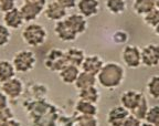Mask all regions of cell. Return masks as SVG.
<instances>
[{"instance_id":"1","label":"cell","mask_w":159,"mask_h":126,"mask_svg":"<svg viewBox=\"0 0 159 126\" xmlns=\"http://www.w3.org/2000/svg\"><path fill=\"white\" fill-rule=\"evenodd\" d=\"M125 80V69L117 62H107L97 74V83L106 90H114Z\"/></svg>"},{"instance_id":"2","label":"cell","mask_w":159,"mask_h":126,"mask_svg":"<svg viewBox=\"0 0 159 126\" xmlns=\"http://www.w3.org/2000/svg\"><path fill=\"white\" fill-rule=\"evenodd\" d=\"M21 38L25 44L30 47H40L47 41L48 31L40 23L30 22L22 29Z\"/></svg>"},{"instance_id":"3","label":"cell","mask_w":159,"mask_h":126,"mask_svg":"<svg viewBox=\"0 0 159 126\" xmlns=\"http://www.w3.org/2000/svg\"><path fill=\"white\" fill-rule=\"evenodd\" d=\"M11 62L18 73H28L34 69L37 58L32 51L21 50L19 52H16Z\"/></svg>"},{"instance_id":"4","label":"cell","mask_w":159,"mask_h":126,"mask_svg":"<svg viewBox=\"0 0 159 126\" xmlns=\"http://www.w3.org/2000/svg\"><path fill=\"white\" fill-rule=\"evenodd\" d=\"M43 63L49 71L57 72V73H59L65 65L69 64L66 55H65V51H62L60 49L49 50L45 54L44 59H43Z\"/></svg>"},{"instance_id":"5","label":"cell","mask_w":159,"mask_h":126,"mask_svg":"<svg viewBox=\"0 0 159 126\" xmlns=\"http://www.w3.org/2000/svg\"><path fill=\"white\" fill-rule=\"evenodd\" d=\"M120 59L128 69H137L142 65V49L137 45H126L122 50Z\"/></svg>"},{"instance_id":"6","label":"cell","mask_w":159,"mask_h":126,"mask_svg":"<svg viewBox=\"0 0 159 126\" xmlns=\"http://www.w3.org/2000/svg\"><path fill=\"white\" fill-rule=\"evenodd\" d=\"M142 64L147 68L159 65V45L149 43L142 49Z\"/></svg>"},{"instance_id":"7","label":"cell","mask_w":159,"mask_h":126,"mask_svg":"<svg viewBox=\"0 0 159 126\" xmlns=\"http://www.w3.org/2000/svg\"><path fill=\"white\" fill-rule=\"evenodd\" d=\"M0 90L3 92L8 96V99L16 100L23 93L25 90V85H23L22 81L19 77H12L9 81H6L1 83L0 85Z\"/></svg>"},{"instance_id":"8","label":"cell","mask_w":159,"mask_h":126,"mask_svg":"<svg viewBox=\"0 0 159 126\" xmlns=\"http://www.w3.org/2000/svg\"><path fill=\"white\" fill-rule=\"evenodd\" d=\"M130 112L122 105H117L109 110L107 113L106 122L109 126H123V123L127 119Z\"/></svg>"},{"instance_id":"9","label":"cell","mask_w":159,"mask_h":126,"mask_svg":"<svg viewBox=\"0 0 159 126\" xmlns=\"http://www.w3.org/2000/svg\"><path fill=\"white\" fill-rule=\"evenodd\" d=\"M43 13H44L45 18L50 21H61V20L65 19L67 16L66 10L62 7L61 5L57 3V1H51V2L47 3V6L44 7L43 10Z\"/></svg>"},{"instance_id":"10","label":"cell","mask_w":159,"mask_h":126,"mask_svg":"<svg viewBox=\"0 0 159 126\" xmlns=\"http://www.w3.org/2000/svg\"><path fill=\"white\" fill-rule=\"evenodd\" d=\"M99 0H79L76 8L80 15L89 19L99 12Z\"/></svg>"},{"instance_id":"11","label":"cell","mask_w":159,"mask_h":126,"mask_svg":"<svg viewBox=\"0 0 159 126\" xmlns=\"http://www.w3.org/2000/svg\"><path fill=\"white\" fill-rule=\"evenodd\" d=\"M54 33L57 35V37L59 38V40H61V41H63V42H73L79 37V35L72 30V28L65 22L64 19L55 22Z\"/></svg>"},{"instance_id":"12","label":"cell","mask_w":159,"mask_h":126,"mask_svg":"<svg viewBox=\"0 0 159 126\" xmlns=\"http://www.w3.org/2000/svg\"><path fill=\"white\" fill-rule=\"evenodd\" d=\"M3 25L7 28H9L10 30H17L19 28H21L25 23L23 17L20 12V9H18L17 7L13 8L12 10L7 11L3 13Z\"/></svg>"},{"instance_id":"13","label":"cell","mask_w":159,"mask_h":126,"mask_svg":"<svg viewBox=\"0 0 159 126\" xmlns=\"http://www.w3.org/2000/svg\"><path fill=\"white\" fill-rule=\"evenodd\" d=\"M19 9H20V12H21V15H22V17H23L25 22L30 23V22H34L35 19L39 18V16L43 12L44 7L35 5V3L25 2Z\"/></svg>"},{"instance_id":"14","label":"cell","mask_w":159,"mask_h":126,"mask_svg":"<svg viewBox=\"0 0 159 126\" xmlns=\"http://www.w3.org/2000/svg\"><path fill=\"white\" fill-rule=\"evenodd\" d=\"M104 64V61H103V59L99 55H89V57H85L84 61H83L82 65H81V70L84 72H89V73L97 75L99 73V71L102 70Z\"/></svg>"},{"instance_id":"15","label":"cell","mask_w":159,"mask_h":126,"mask_svg":"<svg viewBox=\"0 0 159 126\" xmlns=\"http://www.w3.org/2000/svg\"><path fill=\"white\" fill-rule=\"evenodd\" d=\"M65 22L72 28V30L77 35H83L87 30V19L80 13H72L66 16Z\"/></svg>"},{"instance_id":"16","label":"cell","mask_w":159,"mask_h":126,"mask_svg":"<svg viewBox=\"0 0 159 126\" xmlns=\"http://www.w3.org/2000/svg\"><path fill=\"white\" fill-rule=\"evenodd\" d=\"M143 95H144V94H143L142 92L135 91V90H128V91L124 92V93L120 95L119 102H120V105H122V106H124L125 109L130 112L136 107V105L139 103V101H140Z\"/></svg>"},{"instance_id":"17","label":"cell","mask_w":159,"mask_h":126,"mask_svg":"<svg viewBox=\"0 0 159 126\" xmlns=\"http://www.w3.org/2000/svg\"><path fill=\"white\" fill-rule=\"evenodd\" d=\"M80 72H81V68L73 64H66L57 74H59L60 80L63 83L67 84V85H71V84L75 83L77 77L80 74Z\"/></svg>"},{"instance_id":"18","label":"cell","mask_w":159,"mask_h":126,"mask_svg":"<svg viewBox=\"0 0 159 126\" xmlns=\"http://www.w3.org/2000/svg\"><path fill=\"white\" fill-rule=\"evenodd\" d=\"M96 83H97V75L89 73V72H84L81 70L74 85L76 87V90L80 91V90L86 89V87L95 86Z\"/></svg>"},{"instance_id":"19","label":"cell","mask_w":159,"mask_h":126,"mask_svg":"<svg viewBox=\"0 0 159 126\" xmlns=\"http://www.w3.org/2000/svg\"><path fill=\"white\" fill-rule=\"evenodd\" d=\"M65 55H66V60L69 64L76 65L79 68H81L85 57H86L84 50L79 49V48H69L65 51Z\"/></svg>"},{"instance_id":"20","label":"cell","mask_w":159,"mask_h":126,"mask_svg":"<svg viewBox=\"0 0 159 126\" xmlns=\"http://www.w3.org/2000/svg\"><path fill=\"white\" fill-rule=\"evenodd\" d=\"M75 111L79 115H92L96 116L98 114V107L95 103L80 100L75 103Z\"/></svg>"},{"instance_id":"21","label":"cell","mask_w":159,"mask_h":126,"mask_svg":"<svg viewBox=\"0 0 159 126\" xmlns=\"http://www.w3.org/2000/svg\"><path fill=\"white\" fill-rule=\"evenodd\" d=\"M16 73L17 71L13 67L12 62L8 60H0V84L15 77Z\"/></svg>"},{"instance_id":"22","label":"cell","mask_w":159,"mask_h":126,"mask_svg":"<svg viewBox=\"0 0 159 126\" xmlns=\"http://www.w3.org/2000/svg\"><path fill=\"white\" fill-rule=\"evenodd\" d=\"M79 99L97 104L99 102V99H101V92L98 91L96 85L95 86L86 87V89L80 90L79 91Z\"/></svg>"},{"instance_id":"23","label":"cell","mask_w":159,"mask_h":126,"mask_svg":"<svg viewBox=\"0 0 159 126\" xmlns=\"http://www.w3.org/2000/svg\"><path fill=\"white\" fill-rule=\"evenodd\" d=\"M155 7V0H133V10L138 16H145Z\"/></svg>"},{"instance_id":"24","label":"cell","mask_w":159,"mask_h":126,"mask_svg":"<svg viewBox=\"0 0 159 126\" xmlns=\"http://www.w3.org/2000/svg\"><path fill=\"white\" fill-rule=\"evenodd\" d=\"M105 7H106L107 11L112 15H120V13L125 12L127 3L126 0H106Z\"/></svg>"},{"instance_id":"25","label":"cell","mask_w":159,"mask_h":126,"mask_svg":"<svg viewBox=\"0 0 159 126\" xmlns=\"http://www.w3.org/2000/svg\"><path fill=\"white\" fill-rule=\"evenodd\" d=\"M148 109H149V104H148V101H147L146 96L143 95L139 103L136 105L133 111H130V114L136 116L137 119H142V121H145V117H146V114L148 112Z\"/></svg>"},{"instance_id":"26","label":"cell","mask_w":159,"mask_h":126,"mask_svg":"<svg viewBox=\"0 0 159 126\" xmlns=\"http://www.w3.org/2000/svg\"><path fill=\"white\" fill-rule=\"evenodd\" d=\"M148 95L154 100H159V75H152L146 85Z\"/></svg>"},{"instance_id":"27","label":"cell","mask_w":159,"mask_h":126,"mask_svg":"<svg viewBox=\"0 0 159 126\" xmlns=\"http://www.w3.org/2000/svg\"><path fill=\"white\" fill-rule=\"evenodd\" d=\"M143 20L148 27L155 29L157 26H159V9L154 8L152 10H150L148 13L143 16Z\"/></svg>"},{"instance_id":"28","label":"cell","mask_w":159,"mask_h":126,"mask_svg":"<svg viewBox=\"0 0 159 126\" xmlns=\"http://www.w3.org/2000/svg\"><path fill=\"white\" fill-rule=\"evenodd\" d=\"M98 119L92 115H79L76 117L77 126H98Z\"/></svg>"},{"instance_id":"29","label":"cell","mask_w":159,"mask_h":126,"mask_svg":"<svg viewBox=\"0 0 159 126\" xmlns=\"http://www.w3.org/2000/svg\"><path fill=\"white\" fill-rule=\"evenodd\" d=\"M145 122L156 125L159 122V105H152L149 106L148 112L145 117Z\"/></svg>"},{"instance_id":"30","label":"cell","mask_w":159,"mask_h":126,"mask_svg":"<svg viewBox=\"0 0 159 126\" xmlns=\"http://www.w3.org/2000/svg\"><path fill=\"white\" fill-rule=\"evenodd\" d=\"M11 40V31L3 23H0V48H5Z\"/></svg>"},{"instance_id":"31","label":"cell","mask_w":159,"mask_h":126,"mask_svg":"<svg viewBox=\"0 0 159 126\" xmlns=\"http://www.w3.org/2000/svg\"><path fill=\"white\" fill-rule=\"evenodd\" d=\"M16 8L15 0H0V11L1 12H7Z\"/></svg>"},{"instance_id":"32","label":"cell","mask_w":159,"mask_h":126,"mask_svg":"<svg viewBox=\"0 0 159 126\" xmlns=\"http://www.w3.org/2000/svg\"><path fill=\"white\" fill-rule=\"evenodd\" d=\"M143 121L142 119H137L136 116L132 115V114H129L127 119H125V122L123 123V126H142Z\"/></svg>"},{"instance_id":"33","label":"cell","mask_w":159,"mask_h":126,"mask_svg":"<svg viewBox=\"0 0 159 126\" xmlns=\"http://www.w3.org/2000/svg\"><path fill=\"white\" fill-rule=\"evenodd\" d=\"M55 1H57V3L62 6L65 10H69V9H73V8H76L79 0H55Z\"/></svg>"},{"instance_id":"34","label":"cell","mask_w":159,"mask_h":126,"mask_svg":"<svg viewBox=\"0 0 159 126\" xmlns=\"http://www.w3.org/2000/svg\"><path fill=\"white\" fill-rule=\"evenodd\" d=\"M12 117H13V113L9 107L3 110V111H0V124L3 123V122L9 119H12Z\"/></svg>"},{"instance_id":"35","label":"cell","mask_w":159,"mask_h":126,"mask_svg":"<svg viewBox=\"0 0 159 126\" xmlns=\"http://www.w3.org/2000/svg\"><path fill=\"white\" fill-rule=\"evenodd\" d=\"M9 107V99L8 96L0 90V111L8 109Z\"/></svg>"},{"instance_id":"36","label":"cell","mask_w":159,"mask_h":126,"mask_svg":"<svg viewBox=\"0 0 159 126\" xmlns=\"http://www.w3.org/2000/svg\"><path fill=\"white\" fill-rule=\"evenodd\" d=\"M0 126H21V123H20L18 119H9L7 121H5L3 123L0 124Z\"/></svg>"},{"instance_id":"37","label":"cell","mask_w":159,"mask_h":126,"mask_svg":"<svg viewBox=\"0 0 159 126\" xmlns=\"http://www.w3.org/2000/svg\"><path fill=\"white\" fill-rule=\"evenodd\" d=\"M23 1L28 3H35V5L42 6V7H45L48 3V0H23Z\"/></svg>"},{"instance_id":"38","label":"cell","mask_w":159,"mask_h":126,"mask_svg":"<svg viewBox=\"0 0 159 126\" xmlns=\"http://www.w3.org/2000/svg\"><path fill=\"white\" fill-rule=\"evenodd\" d=\"M142 126H156V125H154V124H150V123H147V122H144V123L142 124Z\"/></svg>"},{"instance_id":"39","label":"cell","mask_w":159,"mask_h":126,"mask_svg":"<svg viewBox=\"0 0 159 126\" xmlns=\"http://www.w3.org/2000/svg\"><path fill=\"white\" fill-rule=\"evenodd\" d=\"M154 31H155V33H156V35L159 37V26H157V27L155 28V29H154Z\"/></svg>"},{"instance_id":"40","label":"cell","mask_w":159,"mask_h":126,"mask_svg":"<svg viewBox=\"0 0 159 126\" xmlns=\"http://www.w3.org/2000/svg\"><path fill=\"white\" fill-rule=\"evenodd\" d=\"M155 7L159 9V0H155Z\"/></svg>"},{"instance_id":"41","label":"cell","mask_w":159,"mask_h":126,"mask_svg":"<svg viewBox=\"0 0 159 126\" xmlns=\"http://www.w3.org/2000/svg\"><path fill=\"white\" fill-rule=\"evenodd\" d=\"M156 126H159V122H158V123L156 124Z\"/></svg>"}]
</instances>
